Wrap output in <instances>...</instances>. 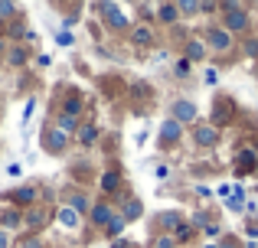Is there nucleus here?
I'll return each instance as SVG.
<instances>
[{"mask_svg":"<svg viewBox=\"0 0 258 248\" xmlns=\"http://www.w3.org/2000/svg\"><path fill=\"white\" fill-rule=\"evenodd\" d=\"M242 49H245V56H248V59H255V56H258V36L245 39V46H242Z\"/></svg>","mask_w":258,"mask_h":248,"instance_id":"72a5a7b5","label":"nucleus"},{"mask_svg":"<svg viewBox=\"0 0 258 248\" xmlns=\"http://www.w3.org/2000/svg\"><path fill=\"white\" fill-rule=\"evenodd\" d=\"M154 20H160L164 26H173L176 20H180V10H176V4H157V13H154Z\"/></svg>","mask_w":258,"mask_h":248,"instance_id":"393cba45","label":"nucleus"},{"mask_svg":"<svg viewBox=\"0 0 258 248\" xmlns=\"http://www.w3.org/2000/svg\"><path fill=\"white\" fill-rule=\"evenodd\" d=\"M20 173H23V167H20V163H10V167H7V177H20Z\"/></svg>","mask_w":258,"mask_h":248,"instance_id":"a19ab883","label":"nucleus"},{"mask_svg":"<svg viewBox=\"0 0 258 248\" xmlns=\"http://www.w3.org/2000/svg\"><path fill=\"white\" fill-rule=\"evenodd\" d=\"M167 177H170V167L160 163V167H157V180H167Z\"/></svg>","mask_w":258,"mask_h":248,"instance_id":"37998d69","label":"nucleus"},{"mask_svg":"<svg viewBox=\"0 0 258 248\" xmlns=\"http://www.w3.org/2000/svg\"><path fill=\"white\" fill-rule=\"evenodd\" d=\"M98 186H101V193H105L108 199H114L121 193V186H124V177H121L118 167H108V170L98 177Z\"/></svg>","mask_w":258,"mask_h":248,"instance_id":"f8f14e48","label":"nucleus"},{"mask_svg":"<svg viewBox=\"0 0 258 248\" xmlns=\"http://www.w3.org/2000/svg\"><path fill=\"white\" fill-rule=\"evenodd\" d=\"M170 118H173L176 124H196V121H200V108H196L189 98H173Z\"/></svg>","mask_w":258,"mask_h":248,"instance_id":"1a4fd4ad","label":"nucleus"},{"mask_svg":"<svg viewBox=\"0 0 258 248\" xmlns=\"http://www.w3.org/2000/svg\"><path fill=\"white\" fill-rule=\"evenodd\" d=\"M203 248H219V245H213V242H209V245H203Z\"/></svg>","mask_w":258,"mask_h":248,"instance_id":"de8ad7c7","label":"nucleus"},{"mask_svg":"<svg viewBox=\"0 0 258 248\" xmlns=\"http://www.w3.org/2000/svg\"><path fill=\"white\" fill-rule=\"evenodd\" d=\"M7 46H10V43H7V39L0 36V62H4V56H7Z\"/></svg>","mask_w":258,"mask_h":248,"instance_id":"a18cd8bd","label":"nucleus"},{"mask_svg":"<svg viewBox=\"0 0 258 248\" xmlns=\"http://www.w3.org/2000/svg\"><path fill=\"white\" fill-rule=\"evenodd\" d=\"M176 10H180V17H196V13H200V4H196V0H180Z\"/></svg>","mask_w":258,"mask_h":248,"instance_id":"cd10ccee","label":"nucleus"},{"mask_svg":"<svg viewBox=\"0 0 258 248\" xmlns=\"http://www.w3.org/2000/svg\"><path fill=\"white\" fill-rule=\"evenodd\" d=\"M200 13H219V4H213V0H203V4H200Z\"/></svg>","mask_w":258,"mask_h":248,"instance_id":"f704fd0d","label":"nucleus"},{"mask_svg":"<svg viewBox=\"0 0 258 248\" xmlns=\"http://www.w3.org/2000/svg\"><path fill=\"white\" fill-rule=\"evenodd\" d=\"M216 78H219V72H216V69H209V72H206V82H209V85H216Z\"/></svg>","mask_w":258,"mask_h":248,"instance_id":"c03bdc74","label":"nucleus"},{"mask_svg":"<svg viewBox=\"0 0 258 248\" xmlns=\"http://www.w3.org/2000/svg\"><path fill=\"white\" fill-rule=\"evenodd\" d=\"M92 10H98V13H101V20H105L108 30H114V33L131 30V20L124 17V10H121L118 4H92Z\"/></svg>","mask_w":258,"mask_h":248,"instance_id":"20e7f679","label":"nucleus"},{"mask_svg":"<svg viewBox=\"0 0 258 248\" xmlns=\"http://www.w3.org/2000/svg\"><path fill=\"white\" fill-rule=\"evenodd\" d=\"M131 248H141V245H131Z\"/></svg>","mask_w":258,"mask_h":248,"instance_id":"8fccbe9b","label":"nucleus"},{"mask_svg":"<svg viewBox=\"0 0 258 248\" xmlns=\"http://www.w3.org/2000/svg\"><path fill=\"white\" fill-rule=\"evenodd\" d=\"M189 72H193V62L180 56V59H176V62H173V75H176V78H186Z\"/></svg>","mask_w":258,"mask_h":248,"instance_id":"bb28decb","label":"nucleus"},{"mask_svg":"<svg viewBox=\"0 0 258 248\" xmlns=\"http://www.w3.org/2000/svg\"><path fill=\"white\" fill-rule=\"evenodd\" d=\"M124 229H127V219L121 216V212H114V219H111V222H108L101 232H105V238H108V242H118V238L124 235Z\"/></svg>","mask_w":258,"mask_h":248,"instance_id":"4be33fe9","label":"nucleus"},{"mask_svg":"<svg viewBox=\"0 0 258 248\" xmlns=\"http://www.w3.org/2000/svg\"><path fill=\"white\" fill-rule=\"evenodd\" d=\"M151 248H176V238H173V235H157Z\"/></svg>","mask_w":258,"mask_h":248,"instance_id":"7c9ffc66","label":"nucleus"},{"mask_svg":"<svg viewBox=\"0 0 258 248\" xmlns=\"http://www.w3.org/2000/svg\"><path fill=\"white\" fill-rule=\"evenodd\" d=\"M66 206H69L72 212H76L79 219H88V212H92V206H95V199L88 196L85 190H72L69 196H66Z\"/></svg>","mask_w":258,"mask_h":248,"instance_id":"ddd939ff","label":"nucleus"},{"mask_svg":"<svg viewBox=\"0 0 258 248\" xmlns=\"http://www.w3.org/2000/svg\"><path fill=\"white\" fill-rule=\"evenodd\" d=\"M111 219H114V206L108 203V199H95L92 212H88V222L98 225V229H105V225L111 222Z\"/></svg>","mask_w":258,"mask_h":248,"instance_id":"2eb2a0df","label":"nucleus"},{"mask_svg":"<svg viewBox=\"0 0 258 248\" xmlns=\"http://www.w3.org/2000/svg\"><path fill=\"white\" fill-rule=\"evenodd\" d=\"M52 127H59L62 134H69V137H72V134L82 127V118H72V115H62V111H59V115L52 118Z\"/></svg>","mask_w":258,"mask_h":248,"instance_id":"5701e85b","label":"nucleus"},{"mask_svg":"<svg viewBox=\"0 0 258 248\" xmlns=\"http://www.w3.org/2000/svg\"><path fill=\"white\" fill-rule=\"evenodd\" d=\"M56 43L69 49V46H76V36H72V33H66V30H59V33H56Z\"/></svg>","mask_w":258,"mask_h":248,"instance_id":"2f4dec72","label":"nucleus"},{"mask_svg":"<svg viewBox=\"0 0 258 248\" xmlns=\"http://www.w3.org/2000/svg\"><path fill=\"white\" fill-rule=\"evenodd\" d=\"M203 232H206L209 238H219V235H222V229H219V225H216V222H213V225H206V229H203Z\"/></svg>","mask_w":258,"mask_h":248,"instance_id":"4c0bfd02","label":"nucleus"},{"mask_svg":"<svg viewBox=\"0 0 258 248\" xmlns=\"http://www.w3.org/2000/svg\"><path fill=\"white\" fill-rule=\"evenodd\" d=\"M219 13H222V30L226 33H245L248 26H252V13H248L245 4H239V0H222L219 4Z\"/></svg>","mask_w":258,"mask_h":248,"instance_id":"f257e3e1","label":"nucleus"},{"mask_svg":"<svg viewBox=\"0 0 258 248\" xmlns=\"http://www.w3.org/2000/svg\"><path fill=\"white\" fill-rule=\"evenodd\" d=\"M108 203H111V206H121V216H124L127 222H134V219L144 216V203H141L138 196H121V193H118V196L108 199Z\"/></svg>","mask_w":258,"mask_h":248,"instance_id":"9b49d317","label":"nucleus"},{"mask_svg":"<svg viewBox=\"0 0 258 248\" xmlns=\"http://www.w3.org/2000/svg\"><path fill=\"white\" fill-rule=\"evenodd\" d=\"M219 127H213L209 121H196L193 124V144L203 147V150H213V147H219Z\"/></svg>","mask_w":258,"mask_h":248,"instance_id":"0eeeda50","label":"nucleus"},{"mask_svg":"<svg viewBox=\"0 0 258 248\" xmlns=\"http://www.w3.org/2000/svg\"><path fill=\"white\" fill-rule=\"evenodd\" d=\"M0 229H4V232L23 229V212H20L17 206H4V209H0Z\"/></svg>","mask_w":258,"mask_h":248,"instance_id":"a211bd4d","label":"nucleus"},{"mask_svg":"<svg viewBox=\"0 0 258 248\" xmlns=\"http://www.w3.org/2000/svg\"><path fill=\"white\" fill-rule=\"evenodd\" d=\"M235 118V102L229 95H216L213 98V111H209V124L222 127V124H232Z\"/></svg>","mask_w":258,"mask_h":248,"instance_id":"423d86ee","label":"nucleus"},{"mask_svg":"<svg viewBox=\"0 0 258 248\" xmlns=\"http://www.w3.org/2000/svg\"><path fill=\"white\" fill-rule=\"evenodd\" d=\"M180 137H183V124H176L173 118L160 121V131H157V147L160 150H173V147L180 144Z\"/></svg>","mask_w":258,"mask_h":248,"instance_id":"6e6552de","label":"nucleus"},{"mask_svg":"<svg viewBox=\"0 0 258 248\" xmlns=\"http://www.w3.org/2000/svg\"><path fill=\"white\" fill-rule=\"evenodd\" d=\"M255 160H258V153L252 150V147H242L239 157H235V177H248V173H255Z\"/></svg>","mask_w":258,"mask_h":248,"instance_id":"aec40b11","label":"nucleus"},{"mask_svg":"<svg viewBox=\"0 0 258 248\" xmlns=\"http://www.w3.org/2000/svg\"><path fill=\"white\" fill-rule=\"evenodd\" d=\"M36 111V98H30V102L23 105V121H30V115Z\"/></svg>","mask_w":258,"mask_h":248,"instance_id":"e433bc0d","label":"nucleus"},{"mask_svg":"<svg viewBox=\"0 0 258 248\" xmlns=\"http://www.w3.org/2000/svg\"><path fill=\"white\" fill-rule=\"evenodd\" d=\"M39 144H43V150L49 153V157H62V153L69 150V134H62L59 127L46 124V127H43V137H39Z\"/></svg>","mask_w":258,"mask_h":248,"instance_id":"39448f33","label":"nucleus"},{"mask_svg":"<svg viewBox=\"0 0 258 248\" xmlns=\"http://www.w3.org/2000/svg\"><path fill=\"white\" fill-rule=\"evenodd\" d=\"M0 248H10V232L0 229Z\"/></svg>","mask_w":258,"mask_h":248,"instance_id":"79ce46f5","label":"nucleus"},{"mask_svg":"<svg viewBox=\"0 0 258 248\" xmlns=\"http://www.w3.org/2000/svg\"><path fill=\"white\" fill-rule=\"evenodd\" d=\"M255 177H258V160H255Z\"/></svg>","mask_w":258,"mask_h":248,"instance_id":"09e8293b","label":"nucleus"},{"mask_svg":"<svg viewBox=\"0 0 258 248\" xmlns=\"http://www.w3.org/2000/svg\"><path fill=\"white\" fill-rule=\"evenodd\" d=\"M56 219H59V225H62V229H79V222H82V219H79L69 206H59V209H56Z\"/></svg>","mask_w":258,"mask_h":248,"instance_id":"a878e982","label":"nucleus"},{"mask_svg":"<svg viewBox=\"0 0 258 248\" xmlns=\"http://www.w3.org/2000/svg\"><path fill=\"white\" fill-rule=\"evenodd\" d=\"M88 170H92V167H88V163H76V167H72V180H82V183H85Z\"/></svg>","mask_w":258,"mask_h":248,"instance_id":"473e14b6","label":"nucleus"},{"mask_svg":"<svg viewBox=\"0 0 258 248\" xmlns=\"http://www.w3.org/2000/svg\"><path fill=\"white\" fill-rule=\"evenodd\" d=\"M52 219H56V212H52V206H49V203H36L33 209H26V212H23V229L36 235V232H43L46 225L52 222Z\"/></svg>","mask_w":258,"mask_h":248,"instance_id":"7ed1b4c3","label":"nucleus"},{"mask_svg":"<svg viewBox=\"0 0 258 248\" xmlns=\"http://www.w3.org/2000/svg\"><path fill=\"white\" fill-rule=\"evenodd\" d=\"M108 248H131V242H124V238H118V242H111Z\"/></svg>","mask_w":258,"mask_h":248,"instance_id":"49530a36","label":"nucleus"},{"mask_svg":"<svg viewBox=\"0 0 258 248\" xmlns=\"http://www.w3.org/2000/svg\"><path fill=\"white\" fill-rule=\"evenodd\" d=\"M4 62L10 65V69H23V65L30 62V46H23V43H17V46H7V56H4Z\"/></svg>","mask_w":258,"mask_h":248,"instance_id":"f3484780","label":"nucleus"},{"mask_svg":"<svg viewBox=\"0 0 258 248\" xmlns=\"http://www.w3.org/2000/svg\"><path fill=\"white\" fill-rule=\"evenodd\" d=\"M245 235H248V238H258V222H248V225H245Z\"/></svg>","mask_w":258,"mask_h":248,"instance_id":"ea45409f","label":"nucleus"},{"mask_svg":"<svg viewBox=\"0 0 258 248\" xmlns=\"http://www.w3.org/2000/svg\"><path fill=\"white\" fill-rule=\"evenodd\" d=\"M76 23H79V17H72V13H69V17H62V30H66V33H69Z\"/></svg>","mask_w":258,"mask_h":248,"instance_id":"58836bf2","label":"nucleus"},{"mask_svg":"<svg viewBox=\"0 0 258 248\" xmlns=\"http://www.w3.org/2000/svg\"><path fill=\"white\" fill-rule=\"evenodd\" d=\"M196 235V229H193V225H189V222H183L180 225V229H176L173 232V238H176V245H180V242H189V238H193Z\"/></svg>","mask_w":258,"mask_h":248,"instance_id":"c85d7f7f","label":"nucleus"},{"mask_svg":"<svg viewBox=\"0 0 258 248\" xmlns=\"http://www.w3.org/2000/svg\"><path fill=\"white\" fill-rule=\"evenodd\" d=\"M20 248H43V238H39V235H30V238H26V242L20 245Z\"/></svg>","mask_w":258,"mask_h":248,"instance_id":"c9c22d12","label":"nucleus"},{"mask_svg":"<svg viewBox=\"0 0 258 248\" xmlns=\"http://www.w3.org/2000/svg\"><path fill=\"white\" fill-rule=\"evenodd\" d=\"M203 43H206V49H213V52H229L232 49V33H226L222 26H209Z\"/></svg>","mask_w":258,"mask_h":248,"instance_id":"9d476101","label":"nucleus"},{"mask_svg":"<svg viewBox=\"0 0 258 248\" xmlns=\"http://www.w3.org/2000/svg\"><path fill=\"white\" fill-rule=\"evenodd\" d=\"M76 137H79V144H82V147H95V144H98V137H101V131H98V124L82 121V127L76 131Z\"/></svg>","mask_w":258,"mask_h":248,"instance_id":"412c9836","label":"nucleus"},{"mask_svg":"<svg viewBox=\"0 0 258 248\" xmlns=\"http://www.w3.org/2000/svg\"><path fill=\"white\" fill-rule=\"evenodd\" d=\"M82 108H85V98H82L79 89H72L69 95L62 98V105H59V111H62V115H72V118H82Z\"/></svg>","mask_w":258,"mask_h":248,"instance_id":"6ab92c4d","label":"nucleus"},{"mask_svg":"<svg viewBox=\"0 0 258 248\" xmlns=\"http://www.w3.org/2000/svg\"><path fill=\"white\" fill-rule=\"evenodd\" d=\"M206 43H203V39H186V52H183V59H189V62H203V59H206Z\"/></svg>","mask_w":258,"mask_h":248,"instance_id":"b1692460","label":"nucleus"},{"mask_svg":"<svg viewBox=\"0 0 258 248\" xmlns=\"http://www.w3.org/2000/svg\"><path fill=\"white\" fill-rule=\"evenodd\" d=\"M151 92H154V89H151L147 82H134V85H131V95H134V98H151Z\"/></svg>","mask_w":258,"mask_h":248,"instance_id":"c756f323","label":"nucleus"},{"mask_svg":"<svg viewBox=\"0 0 258 248\" xmlns=\"http://www.w3.org/2000/svg\"><path fill=\"white\" fill-rule=\"evenodd\" d=\"M154 225L160 229V235H173V232L183 225V216L176 209H164V212H157V216H154Z\"/></svg>","mask_w":258,"mask_h":248,"instance_id":"4468645a","label":"nucleus"},{"mask_svg":"<svg viewBox=\"0 0 258 248\" xmlns=\"http://www.w3.org/2000/svg\"><path fill=\"white\" fill-rule=\"evenodd\" d=\"M0 199H7V206H17L20 212H26V209H33V206L39 203V186L36 183H23V186H17V190L4 193Z\"/></svg>","mask_w":258,"mask_h":248,"instance_id":"f03ea898","label":"nucleus"},{"mask_svg":"<svg viewBox=\"0 0 258 248\" xmlns=\"http://www.w3.org/2000/svg\"><path fill=\"white\" fill-rule=\"evenodd\" d=\"M131 43L141 46V49H151L154 43H157V30H154L151 23H138L131 26Z\"/></svg>","mask_w":258,"mask_h":248,"instance_id":"dca6fc26","label":"nucleus"}]
</instances>
